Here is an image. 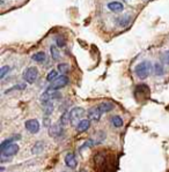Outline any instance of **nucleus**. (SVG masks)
I'll return each instance as SVG.
<instances>
[{
	"mask_svg": "<svg viewBox=\"0 0 169 172\" xmlns=\"http://www.w3.org/2000/svg\"><path fill=\"white\" fill-rule=\"evenodd\" d=\"M98 106V109L101 110V112H102V113L110 112V111L114 110V107H115V105L112 104L111 102H102V103H100Z\"/></svg>",
	"mask_w": 169,
	"mask_h": 172,
	"instance_id": "obj_12",
	"label": "nucleus"
},
{
	"mask_svg": "<svg viewBox=\"0 0 169 172\" xmlns=\"http://www.w3.org/2000/svg\"><path fill=\"white\" fill-rule=\"evenodd\" d=\"M19 150H20V147L16 143H12V145L6 147L5 149H2L1 150V163H4L5 159L9 161L12 157H14L19 153Z\"/></svg>",
	"mask_w": 169,
	"mask_h": 172,
	"instance_id": "obj_2",
	"label": "nucleus"
},
{
	"mask_svg": "<svg viewBox=\"0 0 169 172\" xmlns=\"http://www.w3.org/2000/svg\"><path fill=\"white\" fill-rule=\"evenodd\" d=\"M43 104V110H44V115H46V117H49L52 112H54V103H52V101H48L45 102V103H42Z\"/></svg>",
	"mask_w": 169,
	"mask_h": 172,
	"instance_id": "obj_15",
	"label": "nucleus"
},
{
	"mask_svg": "<svg viewBox=\"0 0 169 172\" xmlns=\"http://www.w3.org/2000/svg\"><path fill=\"white\" fill-rule=\"evenodd\" d=\"M20 139H21V135H14V136H11L8 139H6V140H4V141L1 142V145H0V150L5 149L7 146L12 145V143H14V141L20 140Z\"/></svg>",
	"mask_w": 169,
	"mask_h": 172,
	"instance_id": "obj_14",
	"label": "nucleus"
},
{
	"mask_svg": "<svg viewBox=\"0 0 169 172\" xmlns=\"http://www.w3.org/2000/svg\"><path fill=\"white\" fill-rule=\"evenodd\" d=\"M50 52H51V56H52V59L54 60H59V58H60V53L58 51V49L52 45V46H50Z\"/></svg>",
	"mask_w": 169,
	"mask_h": 172,
	"instance_id": "obj_23",
	"label": "nucleus"
},
{
	"mask_svg": "<svg viewBox=\"0 0 169 172\" xmlns=\"http://www.w3.org/2000/svg\"><path fill=\"white\" fill-rule=\"evenodd\" d=\"M153 69H154V73H155V75H158V76H161V75H163V73H165V71H163V67H162V65H161V64H159V62L154 64Z\"/></svg>",
	"mask_w": 169,
	"mask_h": 172,
	"instance_id": "obj_24",
	"label": "nucleus"
},
{
	"mask_svg": "<svg viewBox=\"0 0 169 172\" xmlns=\"http://www.w3.org/2000/svg\"><path fill=\"white\" fill-rule=\"evenodd\" d=\"M58 123L60 124L62 126H66L67 124L70 123V112H67V111H65L64 113H63L62 115H60V119H59V121Z\"/></svg>",
	"mask_w": 169,
	"mask_h": 172,
	"instance_id": "obj_19",
	"label": "nucleus"
},
{
	"mask_svg": "<svg viewBox=\"0 0 169 172\" xmlns=\"http://www.w3.org/2000/svg\"><path fill=\"white\" fill-rule=\"evenodd\" d=\"M108 8L110 9L114 13H119V12H123L124 9V5L119 2V1H111L108 4Z\"/></svg>",
	"mask_w": 169,
	"mask_h": 172,
	"instance_id": "obj_11",
	"label": "nucleus"
},
{
	"mask_svg": "<svg viewBox=\"0 0 169 172\" xmlns=\"http://www.w3.org/2000/svg\"><path fill=\"white\" fill-rule=\"evenodd\" d=\"M23 80L29 84H32L36 82V80L38 78V69H37V67H28L24 69L23 72Z\"/></svg>",
	"mask_w": 169,
	"mask_h": 172,
	"instance_id": "obj_3",
	"label": "nucleus"
},
{
	"mask_svg": "<svg viewBox=\"0 0 169 172\" xmlns=\"http://www.w3.org/2000/svg\"><path fill=\"white\" fill-rule=\"evenodd\" d=\"M130 21H131V16H130L129 14L123 15V16H120V18H116V20H115L116 24L119 27H126L130 23Z\"/></svg>",
	"mask_w": 169,
	"mask_h": 172,
	"instance_id": "obj_13",
	"label": "nucleus"
},
{
	"mask_svg": "<svg viewBox=\"0 0 169 172\" xmlns=\"http://www.w3.org/2000/svg\"><path fill=\"white\" fill-rule=\"evenodd\" d=\"M11 72V67L9 66H2L0 68V79H4L6 75Z\"/></svg>",
	"mask_w": 169,
	"mask_h": 172,
	"instance_id": "obj_26",
	"label": "nucleus"
},
{
	"mask_svg": "<svg viewBox=\"0 0 169 172\" xmlns=\"http://www.w3.org/2000/svg\"><path fill=\"white\" fill-rule=\"evenodd\" d=\"M24 89H26V84L24 83L15 84V86H13L12 88L7 89V90L5 91V94H9V93H12V91H15V90H24Z\"/></svg>",
	"mask_w": 169,
	"mask_h": 172,
	"instance_id": "obj_22",
	"label": "nucleus"
},
{
	"mask_svg": "<svg viewBox=\"0 0 169 172\" xmlns=\"http://www.w3.org/2000/svg\"><path fill=\"white\" fill-rule=\"evenodd\" d=\"M84 113H86V110H84V107H80V106L73 107V109L70 111V123L74 126L76 123H79V121L84 118Z\"/></svg>",
	"mask_w": 169,
	"mask_h": 172,
	"instance_id": "obj_4",
	"label": "nucleus"
},
{
	"mask_svg": "<svg viewBox=\"0 0 169 172\" xmlns=\"http://www.w3.org/2000/svg\"><path fill=\"white\" fill-rule=\"evenodd\" d=\"M94 143L95 142L93 141V140H88V141H86L82 145V146L80 147V150H82V149H86V148H89V147H93L94 146Z\"/></svg>",
	"mask_w": 169,
	"mask_h": 172,
	"instance_id": "obj_27",
	"label": "nucleus"
},
{
	"mask_svg": "<svg viewBox=\"0 0 169 172\" xmlns=\"http://www.w3.org/2000/svg\"><path fill=\"white\" fill-rule=\"evenodd\" d=\"M44 142L43 141H37L32 146L31 148V153L32 154H41V153H43V150H44Z\"/></svg>",
	"mask_w": 169,
	"mask_h": 172,
	"instance_id": "obj_16",
	"label": "nucleus"
},
{
	"mask_svg": "<svg viewBox=\"0 0 169 172\" xmlns=\"http://www.w3.org/2000/svg\"><path fill=\"white\" fill-rule=\"evenodd\" d=\"M102 112L101 110L98 109V106H93V107H90L88 111H87V115H88V119L93 120V121H98V120L101 119V117H102Z\"/></svg>",
	"mask_w": 169,
	"mask_h": 172,
	"instance_id": "obj_8",
	"label": "nucleus"
},
{
	"mask_svg": "<svg viewBox=\"0 0 169 172\" xmlns=\"http://www.w3.org/2000/svg\"><path fill=\"white\" fill-rule=\"evenodd\" d=\"M65 165L70 169H76L78 163H76V157L73 153H67L65 155Z\"/></svg>",
	"mask_w": 169,
	"mask_h": 172,
	"instance_id": "obj_9",
	"label": "nucleus"
},
{
	"mask_svg": "<svg viewBox=\"0 0 169 172\" xmlns=\"http://www.w3.org/2000/svg\"><path fill=\"white\" fill-rule=\"evenodd\" d=\"M89 128H90V119H81L76 125V129L78 133L87 132Z\"/></svg>",
	"mask_w": 169,
	"mask_h": 172,
	"instance_id": "obj_10",
	"label": "nucleus"
},
{
	"mask_svg": "<svg viewBox=\"0 0 169 172\" xmlns=\"http://www.w3.org/2000/svg\"><path fill=\"white\" fill-rule=\"evenodd\" d=\"M45 58H46V56H45V53L43 52V51H40V52L35 53V54H32V57H31V59L34 60V61L36 62H40V64H42V62L45 61Z\"/></svg>",
	"mask_w": 169,
	"mask_h": 172,
	"instance_id": "obj_17",
	"label": "nucleus"
},
{
	"mask_svg": "<svg viewBox=\"0 0 169 172\" xmlns=\"http://www.w3.org/2000/svg\"><path fill=\"white\" fill-rule=\"evenodd\" d=\"M70 82V79H68V76L67 75H59L57 79L54 80V82H51L50 86L48 88L52 89V90H59V89L64 88L65 86H67Z\"/></svg>",
	"mask_w": 169,
	"mask_h": 172,
	"instance_id": "obj_5",
	"label": "nucleus"
},
{
	"mask_svg": "<svg viewBox=\"0 0 169 172\" xmlns=\"http://www.w3.org/2000/svg\"><path fill=\"white\" fill-rule=\"evenodd\" d=\"M58 71L64 75L67 74V73L70 72V65H68V64H65V62H60V64L58 65Z\"/></svg>",
	"mask_w": 169,
	"mask_h": 172,
	"instance_id": "obj_21",
	"label": "nucleus"
},
{
	"mask_svg": "<svg viewBox=\"0 0 169 172\" xmlns=\"http://www.w3.org/2000/svg\"><path fill=\"white\" fill-rule=\"evenodd\" d=\"M64 126H62L59 123L57 124H54V125H51L49 127V134L51 137H60L64 135V132H65V129H64Z\"/></svg>",
	"mask_w": 169,
	"mask_h": 172,
	"instance_id": "obj_6",
	"label": "nucleus"
},
{
	"mask_svg": "<svg viewBox=\"0 0 169 172\" xmlns=\"http://www.w3.org/2000/svg\"><path fill=\"white\" fill-rule=\"evenodd\" d=\"M58 72H59V71H56V69H52V71H50L49 74L46 75V81H48V82H50V83H51V82H54V80H56L58 76H59Z\"/></svg>",
	"mask_w": 169,
	"mask_h": 172,
	"instance_id": "obj_20",
	"label": "nucleus"
},
{
	"mask_svg": "<svg viewBox=\"0 0 169 172\" xmlns=\"http://www.w3.org/2000/svg\"><path fill=\"white\" fill-rule=\"evenodd\" d=\"M56 44H57L58 48H64V46L66 45V40H65V37H63V36H57V37H56Z\"/></svg>",
	"mask_w": 169,
	"mask_h": 172,
	"instance_id": "obj_25",
	"label": "nucleus"
},
{
	"mask_svg": "<svg viewBox=\"0 0 169 172\" xmlns=\"http://www.w3.org/2000/svg\"><path fill=\"white\" fill-rule=\"evenodd\" d=\"M110 121H111V124L114 125V127H116V128H120L124 125V121H123V119L120 118L119 115H112Z\"/></svg>",
	"mask_w": 169,
	"mask_h": 172,
	"instance_id": "obj_18",
	"label": "nucleus"
},
{
	"mask_svg": "<svg viewBox=\"0 0 169 172\" xmlns=\"http://www.w3.org/2000/svg\"><path fill=\"white\" fill-rule=\"evenodd\" d=\"M44 126L45 127H50L51 125H50V119L49 117H46V118H44Z\"/></svg>",
	"mask_w": 169,
	"mask_h": 172,
	"instance_id": "obj_29",
	"label": "nucleus"
},
{
	"mask_svg": "<svg viewBox=\"0 0 169 172\" xmlns=\"http://www.w3.org/2000/svg\"><path fill=\"white\" fill-rule=\"evenodd\" d=\"M152 69H153V68H152L151 62L145 60V61L139 62L138 65L136 66L134 73H136V75H137L140 80H145L148 78V75L151 74Z\"/></svg>",
	"mask_w": 169,
	"mask_h": 172,
	"instance_id": "obj_1",
	"label": "nucleus"
},
{
	"mask_svg": "<svg viewBox=\"0 0 169 172\" xmlns=\"http://www.w3.org/2000/svg\"><path fill=\"white\" fill-rule=\"evenodd\" d=\"M162 58H163V61H165L167 65H169V50H168V51H166V52L163 53Z\"/></svg>",
	"mask_w": 169,
	"mask_h": 172,
	"instance_id": "obj_28",
	"label": "nucleus"
},
{
	"mask_svg": "<svg viewBox=\"0 0 169 172\" xmlns=\"http://www.w3.org/2000/svg\"><path fill=\"white\" fill-rule=\"evenodd\" d=\"M24 127L27 129L28 132L31 133V134H36V133L40 132V121L37 119H28L26 123H24Z\"/></svg>",
	"mask_w": 169,
	"mask_h": 172,
	"instance_id": "obj_7",
	"label": "nucleus"
}]
</instances>
